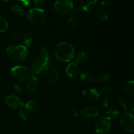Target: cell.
I'll return each instance as SVG.
<instances>
[{
    "label": "cell",
    "instance_id": "6da1fadb",
    "mask_svg": "<svg viewBox=\"0 0 134 134\" xmlns=\"http://www.w3.org/2000/svg\"><path fill=\"white\" fill-rule=\"evenodd\" d=\"M56 58L62 62H68L75 56V49L73 46L67 42L58 43L54 48Z\"/></svg>",
    "mask_w": 134,
    "mask_h": 134
},
{
    "label": "cell",
    "instance_id": "7a4b0ae2",
    "mask_svg": "<svg viewBox=\"0 0 134 134\" xmlns=\"http://www.w3.org/2000/svg\"><path fill=\"white\" fill-rule=\"evenodd\" d=\"M49 56L47 50L43 47L39 49L37 59L32 63L31 65V70L32 73L35 75L42 72V71L48 65Z\"/></svg>",
    "mask_w": 134,
    "mask_h": 134
},
{
    "label": "cell",
    "instance_id": "3957f363",
    "mask_svg": "<svg viewBox=\"0 0 134 134\" xmlns=\"http://www.w3.org/2000/svg\"><path fill=\"white\" fill-rule=\"evenodd\" d=\"M7 54L10 60L14 62H22L27 56V49L24 45L9 46L7 49Z\"/></svg>",
    "mask_w": 134,
    "mask_h": 134
},
{
    "label": "cell",
    "instance_id": "277c9868",
    "mask_svg": "<svg viewBox=\"0 0 134 134\" xmlns=\"http://www.w3.org/2000/svg\"><path fill=\"white\" fill-rule=\"evenodd\" d=\"M46 18V14L42 9L34 7L30 9L27 14L28 22L34 26H39L44 22Z\"/></svg>",
    "mask_w": 134,
    "mask_h": 134
},
{
    "label": "cell",
    "instance_id": "5b68a950",
    "mask_svg": "<svg viewBox=\"0 0 134 134\" xmlns=\"http://www.w3.org/2000/svg\"><path fill=\"white\" fill-rule=\"evenodd\" d=\"M12 75L19 81H26L30 79L31 73L28 68L22 65H16L10 69Z\"/></svg>",
    "mask_w": 134,
    "mask_h": 134
},
{
    "label": "cell",
    "instance_id": "8992f818",
    "mask_svg": "<svg viewBox=\"0 0 134 134\" xmlns=\"http://www.w3.org/2000/svg\"><path fill=\"white\" fill-rule=\"evenodd\" d=\"M46 79L51 83H56L60 80V73L55 66L48 65L41 72Z\"/></svg>",
    "mask_w": 134,
    "mask_h": 134
},
{
    "label": "cell",
    "instance_id": "52a82bcc",
    "mask_svg": "<svg viewBox=\"0 0 134 134\" xmlns=\"http://www.w3.org/2000/svg\"><path fill=\"white\" fill-rule=\"evenodd\" d=\"M120 127L124 132L132 133L134 130V117L130 112H127L120 119Z\"/></svg>",
    "mask_w": 134,
    "mask_h": 134
},
{
    "label": "cell",
    "instance_id": "ba28073f",
    "mask_svg": "<svg viewBox=\"0 0 134 134\" xmlns=\"http://www.w3.org/2000/svg\"><path fill=\"white\" fill-rule=\"evenodd\" d=\"M111 120L108 116L99 118L95 125V132L97 134H105L111 129Z\"/></svg>",
    "mask_w": 134,
    "mask_h": 134
},
{
    "label": "cell",
    "instance_id": "9c48e42d",
    "mask_svg": "<svg viewBox=\"0 0 134 134\" xmlns=\"http://www.w3.org/2000/svg\"><path fill=\"white\" fill-rule=\"evenodd\" d=\"M54 7L56 12L62 14L70 13L73 9V3L69 0H60L54 3Z\"/></svg>",
    "mask_w": 134,
    "mask_h": 134
},
{
    "label": "cell",
    "instance_id": "30bf717a",
    "mask_svg": "<svg viewBox=\"0 0 134 134\" xmlns=\"http://www.w3.org/2000/svg\"><path fill=\"white\" fill-rule=\"evenodd\" d=\"M5 102L7 105L14 109L21 110L24 107L23 102L14 95H9L5 97Z\"/></svg>",
    "mask_w": 134,
    "mask_h": 134
},
{
    "label": "cell",
    "instance_id": "8fae6325",
    "mask_svg": "<svg viewBox=\"0 0 134 134\" xmlns=\"http://www.w3.org/2000/svg\"><path fill=\"white\" fill-rule=\"evenodd\" d=\"M82 96L85 99L90 102H95L99 99V92L96 90L95 88H88L82 92Z\"/></svg>",
    "mask_w": 134,
    "mask_h": 134
},
{
    "label": "cell",
    "instance_id": "7c38bea8",
    "mask_svg": "<svg viewBox=\"0 0 134 134\" xmlns=\"http://www.w3.org/2000/svg\"><path fill=\"white\" fill-rule=\"evenodd\" d=\"M99 115L98 111L94 107H86L82 109L81 111V115L83 119H92L97 117Z\"/></svg>",
    "mask_w": 134,
    "mask_h": 134
},
{
    "label": "cell",
    "instance_id": "4fadbf2b",
    "mask_svg": "<svg viewBox=\"0 0 134 134\" xmlns=\"http://www.w3.org/2000/svg\"><path fill=\"white\" fill-rule=\"evenodd\" d=\"M65 72H66L68 77H70V78H73L79 74V68L78 65L76 63H69L65 68Z\"/></svg>",
    "mask_w": 134,
    "mask_h": 134
},
{
    "label": "cell",
    "instance_id": "5bb4252c",
    "mask_svg": "<svg viewBox=\"0 0 134 134\" xmlns=\"http://www.w3.org/2000/svg\"><path fill=\"white\" fill-rule=\"evenodd\" d=\"M98 1H82L81 2V5L82 9L85 11L90 12L96 9L97 6Z\"/></svg>",
    "mask_w": 134,
    "mask_h": 134
},
{
    "label": "cell",
    "instance_id": "9a60e30c",
    "mask_svg": "<svg viewBox=\"0 0 134 134\" xmlns=\"http://www.w3.org/2000/svg\"><path fill=\"white\" fill-rule=\"evenodd\" d=\"M38 86V81L35 75L31 74L27 85V89L28 91L33 92L36 90Z\"/></svg>",
    "mask_w": 134,
    "mask_h": 134
},
{
    "label": "cell",
    "instance_id": "2e32d148",
    "mask_svg": "<svg viewBox=\"0 0 134 134\" xmlns=\"http://www.w3.org/2000/svg\"><path fill=\"white\" fill-rule=\"evenodd\" d=\"M24 107L26 111L28 112L34 113L37 111L38 108H39V104L37 101L31 99L25 104Z\"/></svg>",
    "mask_w": 134,
    "mask_h": 134
},
{
    "label": "cell",
    "instance_id": "e0dca14e",
    "mask_svg": "<svg viewBox=\"0 0 134 134\" xmlns=\"http://www.w3.org/2000/svg\"><path fill=\"white\" fill-rule=\"evenodd\" d=\"M81 79L85 83H91L94 82L95 80V77L93 73L90 71H86L83 72L80 75Z\"/></svg>",
    "mask_w": 134,
    "mask_h": 134
},
{
    "label": "cell",
    "instance_id": "ac0fdd59",
    "mask_svg": "<svg viewBox=\"0 0 134 134\" xmlns=\"http://www.w3.org/2000/svg\"><path fill=\"white\" fill-rule=\"evenodd\" d=\"M33 41V35L31 33L27 32L24 34L22 37V42L24 43V46L26 48L30 47Z\"/></svg>",
    "mask_w": 134,
    "mask_h": 134
},
{
    "label": "cell",
    "instance_id": "d6986e66",
    "mask_svg": "<svg viewBox=\"0 0 134 134\" xmlns=\"http://www.w3.org/2000/svg\"><path fill=\"white\" fill-rule=\"evenodd\" d=\"M88 57V54L87 52L82 51L79 52L76 54L75 60L77 63H83L86 61Z\"/></svg>",
    "mask_w": 134,
    "mask_h": 134
},
{
    "label": "cell",
    "instance_id": "ffe728a7",
    "mask_svg": "<svg viewBox=\"0 0 134 134\" xmlns=\"http://www.w3.org/2000/svg\"><path fill=\"white\" fill-rule=\"evenodd\" d=\"M68 25L70 27L73 29L77 28V26H78V19H77V17L76 16L75 14H71L69 17V20H68Z\"/></svg>",
    "mask_w": 134,
    "mask_h": 134
},
{
    "label": "cell",
    "instance_id": "44dd1931",
    "mask_svg": "<svg viewBox=\"0 0 134 134\" xmlns=\"http://www.w3.org/2000/svg\"><path fill=\"white\" fill-rule=\"evenodd\" d=\"M124 91L127 94L131 96H133L134 94V82L133 81H130L126 84L124 86Z\"/></svg>",
    "mask_w": 134,
    "mask_h": 134
},
{
    "label": "cell",
    "instance_id": "7402d4cb",
    "mask_svg": "<svg viewBox=\"0 0 134 134\" xmlns=\"http://www.w3.org/2000/svg\"><path fill=\"white\" fill-rule=\"evenodd\" d=\"M12 10L13 11V13L15 14H16L17 16H22L24 15L25 12L23 10L22 7L20 5H16V4H14L11 7Z\"/></svg>",
    "mask_w": 134,
    "mask_h": 134
},
{
    "label": "cell",
    "instance_id": "603a6c76",
    "mask_svg": "<svg viewBox=\"0 0 134 134\" xmlns=\"http://www.w3.org/2000/svg\"><path fill=\"white\" fill-rule=\"evenodd\" d=\"M102 108L103 110L105 111V113H106L107 114H109L111 112V111L113 110L112 106H111V103H110V101L108 98H105L103 101V106H102Z\"/></svg>",
    "mask_w": 134,
    "mask_h": 134
},
{
    "label": "cell",
    "instance_id": "cb8c5ba5",
    "mask_svg": "<svg viewBox=\"0 0 134 134\" xmlns=\"http://www.w3.org/2000/svg\"><path fill=\"white\" fill-rule=\"evenodd\" d=\"M97 16L102 21H105L108 19V14L107 11L103 9H100L97 11L96 13Z\"/></svg>",
    "mask_w": 134,
    "mask_h": 134
},
{
    "label": "cell",
    "instance_id": "d4e9b609",
    "mask_svg": "<svg viewBox=\"0 0 134 134\" xmlns=\"http://www.w3.org/2000/svg\"><path fill=\"white\" fill-rule=\"evenodd\" d=\"M9 27L8 22L3 17L0 16V32H5Z\"/></svg>",
    "mask_w": 134,
    "mask_h": 134
},
{
    "label": "cell",
    "instance_id": "484cf974",
    "mask_svg": "<svg viewBox=\"0 0 134 134\" xmlns=\"http://www.w3.org/2000/svg\"><path fill=\"white\" fill-rule=\"evenodd\" d=\"M111 75L109 72H103V73H101L98 77V81L101 82H106L108 80L110 79Z\"/></svg>",
    "mask_w": 134,
    "mask_h": 134
},
{
    "label": "cell",
    "instance_id": "4316f807",
    "mask_svg": "<svg viewBox=\"0 0 134 134\" xmlns=\"http://www.w3.org/2000/svg\"><path fill=\"white\" fill-rule=\"evenodd\" d=\"M18 117L20 120L22 122H26L27 119V115L26 112L24 111H20L18 114Z\"/></svg>",
    "mask_w": 134,
    "mask_h": 134
},
{
    "label": "cell",
    "instance_id": "83f0119b",
    "mask_svg": "<svg viewBox=\"0 0 134 134\" xmlns=\"http://www.w3.org/2000/svg\"><path fill=\"white\" fill-rule=\"evenodd\" d=\"M109 115V116H108V117L111 119V120H115V119H117V118L119 117V112L117 111V110L113 109L112 111H111V112L110 113Z\"/></svg>",
    "mask_w": 134,
    "mask_h": 134
},
{
    "label": "cell",
    "instance_id": "f1b7e54d",
    "mask_svg": "<svg viewBox=\"0 0 134 134\" xmlns=\"http://www.w3.org/2000/svg\"><path fill=\"white\" fill-rule=\"evenodd\" d=\"M114 1L113 0H101L99 1V5L103 7H109L111 6Z\"/></svg>",
    "mask_w": 134,
    "mask_h": 134
},
{
    "label": "cell",
    "instance_id": "f546056e",
    "mask_svg": "<svg viewBox=\"0 0 134 134\" xmlns=\"http://www.w3.org/2000/svg\"><path fill=\"white\" fill-rule=\"evenodd\" d=\"M119 103L121 105V106L122 107V108L124 109V111H126L127 113V111H128V105L126 101L125 100V99H124V98H120V100H119Z\"/></svg>",
    "mask_w": 134,
    "mask_h": 134
},
{
    "label": "cell",
    "instance_id": "4dcf8cb0",
    "mask_svg": "<svg viewBox=\"0 0 134 134\" xmlns=\"http://www.w3.org/2000/svg\"><path fill=\"white\" fill-rule=\"evenodd\" d=\"M111 90H112V88H111V87H109V86H105V87L101 88V90H99V92H99V95H100V94H102L109 93L110 92H111Z\"/></svg>",
    "mask_w": 134,
    "mask_h": 134
},
{
    "label": "cell",
    "instance_id": "1f68e13d",
    "mask_svg": "<svg viewBox=\"0 0 134 134\" xmlns=\"http://www.w3.org/2000/svg\"><path fill=\"white\" fill-rule=\"evenodd\" d=\"M14 88L15 90V91L18 93H22L23 92V88L21 86L18 85H16L14 86Z\"/></svg>",
    "mask_w": 134,
    "mask_h": 134
},
{
    "label": "cell",
    "instance_id": "d6a6232c",
    "mask_svg": "<svg viewBox=\"0 0 134 134\" xmlns=\"http://www.w3.org/2000/svg\"><path fill=\"white\" fill-rule=\"evenodd\" d=\"M34 3H35V5L37 7L42 6V5H43V4H44V1H43V0H36V1H35Z\"/></svg>",
    "mask_w": 134,
    "mask_h": 134
},
{
    "label": "cell",
    "instance_id": "836d02e7",
    "mask_svg": "<svg viewBox=\"0 0 134 134\" xmlns=\"http://www.w3.org/2000/svg\"><path fill=\"white\" fill-rule=\"evenodd\" d=\"M71 114L74 116H78L79 114H78V111H77V109H73L71 110Z\"/></svg>",
    "mask_w": 134,
    "mask_h": 134
},
{
    "label": "cell",
    "instance_id": "e575fe53",
    "mask_svg": "<svg viewBox=\"0 0 134 134\" xmlns=\"http://www.w3.org/2000/svg\"><path fill=\"white\" fill-rule=\"evenodd\" d=\"M23 3L25 4V5H26V6H28L29 4L30 3V1H23Z\"/></svg>",
    "mask_w": 134,
    "mask_h": 134
}]
</instances>
